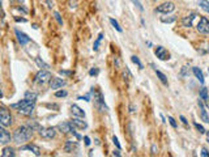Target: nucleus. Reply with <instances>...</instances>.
Instances as JSON below:
<instances>
[{
	"mask_svg": "<svg viewBox=\"0 0 209 157\" xmlns=\"http://www.w3.org/2000/svg\"><path fill=\"white\" fill-rule=\"evenodd\" d=\"M98 72H99L98 68H92L90 72H89V75H90V76H96V75H98Z\"/></svg>",
	"mask_w": 209,
	"mask_h": 157,
	"instance_id": "e433bc0d",
	"label": "nucleus"
},
{
	"mask_svg": "<svg viewBox=\"0 0 209 157\" xmlns=\"http://www.w3.org/2000/svg\"><path fill=\"white\" fill-rule=\"evenodd\" d=\"M16 35H17V39H19L20 45H26L28 42H30V38H29L25 33H22V31L16 30Z\"/></svg>",
	"mask_w": 209,
	"mask_h": 157,
	"instance_id": "f3484780",
	"label": "nucleus"
},
{
	"mask_svg": "<svg viewBox=\"0 0 209 157\" xmlns=\"http://www.w3.org/2000/svg\"><path fill=\"white\" fill-rule=\"evenodd\" d=\"M150 66H152L153 67V68H154V72H156V75H157V76H158V78H160V80L162 81V83H163L165 85H167V77L166 76H165V75L163 73H162L161 72V71H158L157 68H156V66H154V64L152 63V64H150Z\"/></svg>",
	"mask_w": 209,
	"mask_h": 157,
	"instance_id": "5701e85b",
	"label": "nucleus"
},
{
	"mask_svg": "<svg viewBox=\"0 0 209 157\" xmlns=\"http://www.w3.org/2000/svg\"><path fill=\"white\" fill-rule=\"evenodd\" d=\"M9 141H10V134L5 130L4 126H1V127H0V143L4 145V144H7V143H9Z\"/></svg>",
	"mask_w": 209,
	"mask_h": 157,
	"instance_id": "ddd939ff",
	"label": "nucleus"
},
{
	"mask_svg": "<svg viewBox=\"0 0 209 157\" xmlns=\"http://www.w3.org/2000/svg\"><path fill=\"white\" fill-rule=\"evenodd\" d=\"M102 38H103V34H102V33L98 34V37H97V39L94 41V45H93V50H94V51H97V50H98L99 43H101V41H102Z\"/></svg>",
	"mask_w": 209,
	"mask_h": 157,
	"instance_id": "cd10ccee",
	"label": "nucleus"
},
{
	"mask_svg": "<svg viewBox=\"0 0 209 157\" xmlns=\"http://www.w3.org/2000/svg\"><path fill=\"white\" fill-rule=\"evenodd\" d=\"M113 141H114V144L116 145V148H119V149L122 148V147H120V144H119V140H118V138H116V136H113Z\"/></svg>",
	"mask_w": 209,
	"mask_h": 157,
	"instance_id": "ea45409f",
	"label": "nucleus"
},
{
	"mask_svg": "<svg viewBox=\"0 0 209 157\" xmlns=\"http://www.w3.org/2000/svg\"><path fill=\"white\" fill-rule=\"evenodd\" d=\"M29 103H31V102H29L26 98H24V99H21V101L16 102V103H12V105H10V108H12V109H17V110H20V109L25 108V106H28Z\"/></svg>",
	"mask_w": 209,
	"mask_h": 157,
	"instance_id": "aec40b11",
	"label": "nucleus"
},
{
	"mask_svg": "<svg viewBox=\"0 0 209 157\" xmlns=\"http://www.w3.org/2000/svg\"><path fill=\"white\" fill-rule=\"evenodd\" d=\"M93 93H94V102H96V106H97V109L99 110L101 113H103V111H107V106L104 105V99H103V96L101 92L98 90H94V88H93Z\"/></svg>",
	"mask_w": 209,
	"mask_h": 157,
	"instance_id": "20e7f679",
	"label": "nucleus"
},
{
	"mask_svg": "<svg viewBox=\"0 0 209 157\" xmlns=\"http://www.w3.org/2000/svg\"><path fill=\"white\" fill-rule=\"evenodd\" d=\"M129 113H135V106L133 105L129 106Z\"/></svg>",
	"mask_w": 209,
	"mask_h": 157,
	"instance_id": "09e8293b",
	"label": "nucleus"
},
{
	"mask_svg": "<svg viewBox=\"0 0 209 157\" xmlns=\"http://www.w3.org/2000/svg\"><path fill=\"white\" fill-rule=\"evenodd\" d=\"M34 103H29L28 106H25V108L22 109H20V110H17L20 114H22V115H28V117H30V115H33V113H34Z\"/></svg>",
	"mask_w": 209,
	"mask_h": 157,
	"instance_id": "4468645a",
	"label": "nucleus"
},
{
	"mask_svg": "<svg viewBox=\"0 0 209 157\" xmlns=\"http://www.w3.org/2000/svg\"><path fill=\"white\" fill-rule=\"evenodd\" d=\"M110 24L111 25H113V26L115 28V29H116L118 31H119V33H122V31H123V29H122V28L120 26H119V24H118V21L116 20H115V19H110Z\"/></svg>",
	"mask_w": 209,
	"mask_h": 157,
	"instance_id": "c756f323",
	"label": "nucleus"
},
{
	"mask_svg": "<svg viewBox=\"0 0 209 157\" xmlns=\"http://www.w3.org/2000/svg\"><path fill=\"white\" fill-rule=\"evenodd\" d=\"M54 17H55V20L57 21V24H59V25H63V20H62V17H60L59 12H54Z\"/></svg>",
	"mask_w": 209,
	"mask_h": 157,
	"instance_id": "473e14b6",
	"label": "nucleus"
},
{
	"mask_svg": "<svg viewBox=\"0 0 209 157\" xmlns=\"http://www.w3.org/2000/svg\"><path fill=\"white\" fill-rule=\"evenodd\" d=\"M169 122H170V124H171L172 127L176 128V122H175V119H174L172 117H169Z\"/></svg>",
	"mask_w": 209,
	"mask_h": 157,
	"instance_id": "58836bf2",
	"label": "nucleus"
},
{
	"mask_svg": "<svg viewBox=\"0 0 209 157\" xmlns=\"http://www.w3.org/2000/svg\"><path fill=\"white\" fill-rule=\"evenodd\" d=\"M207 102H208V106H209V97H208V101Z\"/></svg>",
	"mask_w": 209,
	"mask_h": 157,
	"instance_id": "603ef678",
	"label": "nucleus"
},
{
	"mask_svg": "<svg viewBox=\"0 0 209 157\" xmlns=\"http://www.w3.org/2000/svg\"><path fill=\"white\" fill-rule=\"evenodd\" d=\"M201 156H204V157H209V152H208V149H207V148H203V149H201Z\"/></svg>",
	"mask_w": 209,
	"mask_h": 157,
	"instance_id": "79ce46f5",
	"label": "nucleus"
},
{
	"mask_svg": "<svg viewBox=\"0 0 209 157\" xmlns=\"http://www.w3.org/2000/svg\"><path fill=\"white\" fill-rule=\"evenodd\" d=\"M14 20H16V21H19V22H20V21H21V22H26V20H25V19H19V17H16V19H14Z\"/></svg>",
	"mask_w": 209,
	"mask_h": 157,
	"instance_id": "de8ad7c7",
	"label": "nucleus"
},
{
	"mask_svg": "<svg viewBox=\"0 0 209 157\" xmlns=\"http://www.w3.org/2000/svg\"><path fill=\"white\" fill-rule=\"evenodd\" d=\"M35 63H37V66L39 67V68H42V70H47V68H50L49 64L43 62V60L39 58V56H37V58H35Z\"/></svg>",
	"mask_w": 209,
	"mask_h": 157,
	"instance_id": "393cba45",
	"label": "nucleus"
},
{
	"mask_svg": "<svg viewBox=\"0 0 209 157\" xmlns=\"http://www.w3.org/2000/svg\"><path fill=\"white\" fill-rule=\"evenodd\" d=\"M71 122L73 123V126H75V127L80 128V130H85V128L88 127V123H86L85 120L80 119V117H77V118H73V119H72Z\"/></svg>",
	"mask_w": 209,
	"mask_h": 157,
	"instance_id": "dca6fc26",
	"label": "nucleus"
},
{
	"mask_svg": "<svg viewBox=\"0 0 209 157\" xmlns=\"http://www.w3.org/2000/svg\"><path fill=\"white\" fill-rule=\"evenodd\" d=\"M47 4H49L50 8H52V3H51V0H47Z\"/></svg>",
	"mask_w": 209,
	"mask_h": 157,
	"instance_id": "8fccbe9b",
	"label": "nucleus"
},
{
	"mask_svg": "<svg viewBox=\"0 0 209 157\" xmlns=\"http://www.w3.org/2000/svg\"><path fill=\"white\" fill-rule=\"evenodd\" d=\"M199 5H200L201 9H204L207 13H209V1H208V0H200Z\"/></svg>",
	"mask_w": 209,
	"mask_h": 157,
	"instance_id": "bb28decb",
	"label": "nucleus"
},
{
	"mask_svg": "<svg viewBox=\"0 0 209 157\" xmlns=\"http://www.w3.org/2000/svg\"><path fill=\"white\" fill-rule=\"evenodd\" d=\"M21 151H30L33 152L35 156H41V151H39V147L35 144H28V145H24L21 147Z\"/></svg>",
	"mask_w": 209,
	"mask_h": 157,
	"instance_id": "2eb2a0df",
	"label": "nucleus"
},
{
	"mask_svg": "<svg viewBox=\"0 0 209 157\" xmlns=\"http://www.w3.org/2000/svg\"><path fill=\"white\" fill-rule=\"evenodd\" d=\"M152 153H153V155H156V153H157V148H156V145H152Z\"/></svg>",
	"mask_w": 209,
	"mask_h": 157,
	"instance_id": "49530a36",
	"label": "nucleus"
},
{
	"mask_svg": "<svg viewBox=\"0 0 209 157\" xmlns=\"http://www.w3.org/2000/svg\"><path fill=\"white\" fill-rule=\"evenodd\" d=\"M0 123H1V126H4V127L12 124V117H10V113L5 108H0Z\"/></svg>",
	"mask_w": 209,
	"mask_h": 157,
	"instance_id": "39448f33",
	"label": "nucleus"
},
{
	"mask_svg": "<svg viewBox=\"0 0 209 157\" xmlns=\"http://www.w3.org/2000/svg\"><path fill=\"white\" fill-rule=\"evenodd\" d=\"M175 10V5L174 3L171 1H166V3H162L161 5H158L156 8V12H160V13H165V15H167V13H171Z\"/></svg>",
	"mask_w": 209,
	"mask_h": 157,
	"instance_id": "423d86ee",
	"label": "nucleus"
},
{
	"mask_svg": "<svg viewBox=\"0 0 209 157\" xmlns=\"http://www.w3.org/2000/svg\"><path fill=\"white\" fill-rule=\"evenodd\" d=\"M133 1V4H135L136 7H137V8L140 9V10H144V7L141 5V3H140V0H132Z\"/></svg>",
	"mask_w": 209,
	"mask_h": 157,
	"instance_id": "c9c22d12",
	"label": "nucleus"
},
{
	"mask_svg": "<svg viewBox=\"0 0 209 157\" xmlns=\"http://www.w3.org/2000/svg\"><path fill=\"white\" fill-rule=\"evenodd\" d=\"M192 72H193V75L196 76L197 80H199L201 84H204V75H203V72H201V70L197 68V67H193V68H192Z\"/></svg>",
	"mask_w": 209,
	"mask_h": 157,
	"instance_id": "4be33fe9",
	"label": "nucleus"
},
{
	"mask_svg": "<svg viewBox=\"0 0 209 157\" xmlns=\"http://www.w3.org/2000/svg\"><path fill=\"white\" fill-rule=\"evenodd\" d=\"M84 140H85V145H88V147H89V145H90V138H89V136H85L84 138Z\"/></svg>",
	"mask_w": 209,
	"mask_h": 157,
	"instance_id": "37998d69",
	"label": "nucleus"
},
{
	"mask_svg": "<svg viewBox=\"0 0 209 157\" xmlns=\"http://www.w3.org/2000/svg\"><path fill=\"white\" fill-rule=\"evenodd\" d=\"M196 16H197V13H195V12L188 13V15L184 16L182 19V25H183V26H186V28H191V26H192V24H193V20L196 19Z\"/></svg>",
	"mask_w": 209,
	"mask_h": 157,
	"instance_id": "9b49d317",
	"label": "nucleus"
},
{
	"mask_svg": "<svg viewBox=\"0 0 209 157\" xmlns=\"http://www.w3.org/2000/svg\"><path fill=\"white\" fill-rule=\"evenodd\" d=\"M176 20V16H161V21L163 24H172Z\"/></svg>",
	"mask_w": 209,
	"mask_h": 157,
	"instance_id": "a878e982",
	"label": "nucleus"
},
{
	"mask_svg": "<svg viewBox=\"0 0 209 157\" xmlns=\"http://www.w3.org/2000/svg\"><path fill=\"white\" fill-rule=\"evenodd\" d=\"M208 72H209V68H208Z\"/></svg>",
	"mask_w": 209,
	"mask_h": 157,
	"instance_id": "864d4df0",
	"label": "nucleus"
},
{
	"mask_svg": "<svg viewBox=\"0 0 209 157\" xmlns=\"http://www.w3.org/2000/svg\"><path fill=\"white\" fill-rule=\"evenodd\" d=\"M1 156L3 157H13V156H16V153H14V149L13 148H10V147H8V148H4L1 151Z\"/></svg>",
	"mask_w": 209,
	"mask_h": 157,
	"instance_id": "b1692460",
	"label": "nucleus"
},
{
	"mask_svg": "<svg viewBox=\"0 0 209 157\" xmlns=\"http://www.w3.org/2000/svg\"><path fill=\"white\" fill-rule=\"evenodd\" d=\"M68 93H67V90H57L55 92V97H66Z\"/></svg>",
	"mask_w": 209,
	"mask_h": 157,
	"instance_id": "72a5a7b5",
	"label": "nucleus"
},
{
	"mask_svg": "<svg viewBox=\"0 0 209 157\" xmlns=\"http://www.w3.org/2000/svg\"><path fill=\"white\" fill-rule=\"evenodd\" d=\"M59 73H60V75H66V76H71V75H72L71 71H64V70H60Z\"/></svg>",
	"mask_w": 209,
	"mask_h": 157,
	"instance_id": "a19ab883",
	"label": "nucleus"
},
{
	"mask_svg": "<svg viewBox=\"0 0 209 157\" xmlns=\"http://www.w3.org/2000/svg\"><path fill=\"white\" fill-rule=\"evenodd\" d=\"M57 128H59V131H60V132H63V134L71 132V134H73L77 139H81L80 135L76 132V128H75V126H73V123H72V122H62V123L57 124Z\"/></svg>",
	"mask_w": 209,
	"mask_h": 157,
	"instance_id": "f03ea898",
	"label": "nucleus"
},
{
	"mask_svg": "<svg viewBox=\"0 0 209 157\" xmlns=\"http://www.w3.org/2000/svg\"><path fill=\"white\" fill-rule=\"evenodd\" d=\"M199 96H200L201 99H204V101H208V97H209V96H208V89H207V88H201Z\"/></svg>",
	"mask_w": 209,
	"mask_h": 157,
	"instance_id": "c85d7f7f",
	"label": "nucleus"
},
{
	"mask_svg": "<svg viewBox=\"0 0 209 157\" xmlns=\"http://www.w3.org/2000/svg\"><path fill=\"white\" fill-rule=\"evenodd\" d=\"M33 128L29 127L28 124L26 126H21L19 127L16 131H14L13 134V140L16 144H21V143H25L28 141L29 139L31 138V135H33Z\"/></svg>",
	"mask_w": 209,
	"mask_h": 157,
	"instance_id": "f257e3e1",
	"label": "nucleus"
},
{
	"mask_svg": "<svg viewBox=\"0 0 209 157\" xmlns=\"http://www.w3.org/2000/svg\"><path fill=\"white\" fill-rule=\"evenodd\" d=\"M131 60H132V62L135 63V64H137V66H139V68H141V70L144 68V66H143V63L140 62L139 56H136V55H132V56H131Z\"/></svg>",
	"mask_w": 209,
	"mask_h": 157,
	"instance_id": "7c9ffc66",
	"label": "nucleus"
},
{
	"mask_svg": "<svg viewBox=\"0 0 209 157\" xmlns=\"http://www.w3.org/2000/svg\"><path fill=\"white\" fill-rule=\"evenodd\" d=\"M199 106H200V115H201V119H203L205 123H209V115L207 114V110H205V108H204L201 98L199 99Z\"/></svg>",
	"mask_w": 209,
	"mask_h": 157,
	"instance_id": "6ab92c4d",
	"label": "nucleus"
},
{
	"mask_svg": "<svg viewBox=\"0 0 209 157\" xmlns=\"http://www.w3.org/2000/svg\"><path fill=\"white\" fill-rule=\"evenodd\" d=\"M20 1H21V0H20Z\"/></svg>",
	"mask_w": 209,
	"mask_h": 157,
	"instance_id": "5fc2aeb1",
	"label": "nucleus"
},
{
	"mask_svg": "<svg viewBox=\"0 0 209 157\" xmlns=\"http://www.w3.org/2000/svg\"><path fill=\"white\" fill-rule=\"evenodd\" d=\"M25 98H26L29 102H31V103H35V101H37V98H38V94L35 93V92L28 90L26 93H25Z\"/></svg>",
	"mask_w": 209,
	"mask_h": 157,
	"instance_id": "412c9836",
	"label": "nucleus"
},
{
	"mask_svg": "<svg viewBox=\"0 0 209 157\" xmlns=\"http://www.w3.org/2000/svg\"><path fill=\"white\" fill-rule=\"evenodd\" d=\"M51 77H52L51 72H49L47 70H42V71H39V72L35 75L34 81H35V84L45 85L46 83H49V81L51 80Z\"/></svg>",
	"mask_w": 209,
	"mask_h": 157,
	"instance_id": "7ed1b4c3",
	"label": "nucleus"
},
{
	"mask_svg": "<svg viewBox=\"0 0 209 157\" xmlns=\"http://www.w3.org/2000/svg\"><path fill=\"white\" fill-rule=\"evenodd\" d=\"M64 85H66V80H63L60 77H52L50 80V87H51V89H59V88H63Z\"/></svg>",
	"mask_w": 209,
	"mask_h": 157,
	"instance_id": "f8f14e48",
	"label": "nucleus"
},
{
	"mask_svg": "<svg viewBox=\"0 0 209 157\" xmlns=\"http://www.w3.org/2000/svg\"><path fill=\"white\" fill-rule=\"evenodd\" d=\"M205 134H207V139H208V141H209V131H207Z\"/></svg>",
	"mask_w": 209,
	"mask_h": 157,
	"instance_id": "3c124183",
	"label": "nucleus"
},
{
	"mask_svg": "<svg viewBox=\"0 0 209 157\" xmlns=\"http://www.w3.org/2000/svg\"><path fill=\"white\" fill-rule=\"evenodd\" d=\"M78 149H80V145H78V141H72V140H67L66 144H64V151L67 153H77Z\"/></svg>",
	"mask_w": 209,
	"mask_h": 157,
	"instance_id": "6e6552de",
	"label": "nucleus"
},
{
	"mask_svg": "<svg viewBox=\"0 0 209 157\" xmlns=\"http://www.w3.org/2000/svg\"><path fill=\"white\" fill-rule=\"evenodd\" d=\"M119 151H120V149H119V148H118V149H116V151H114V152H113V155H114V156H118V157H120L122 155H120V152H119Z\"/></svg>",
	"mask_w": 209,
	"mask_h": 157,
	"instance_id": "c03bdc74",
	"label": "nucleus"
},
{
	"mask_svg": "<svg viewBox=\"0 0 209 157\" xmlns=\"http://www.w3.org/2000/svg\"><path fill=\"white\" fill-rule=\"evenodd\" d=\"M181 120H182V122L184 123V124H188V122H187V119H186V118L183 117V115H181Z\"/></svg>",
	"mask_w": 209,
	"mask_h": 157,
	"instance_id": "a18cd8bd",
	"label": "nucleus"
},
{
	"mask_svg": "<svg viewBox=\"0 0 209 157\" xmlns=\"http://www.w3.org/2000/svg\"><path fill=\"white\" fill-rule=\"evenodd\" d=\"M154 54H156L157 58L161 59V60H169L170 59V54H169V51L163 47V46H157Z\"/></svg>",
	"mask_w": 209,
	"mask_h": 157,
	"instance_id": "1a4fd4ad",
	"label": "nucleus"
},
{
	"mask_svg": "<svg viewBox=\"0 0 209 157\" xmlns=\"http://www.w3.org/2000/svg\"><path fill=\"white\" fill-rule=\"evenodd\" d=\"M195 127L197 128V131H199L200 134H205V132H207V131L204 130V127L201 126V124H199V123H196V122H195Z\"/></svg>",
	"mask_w": 209,
	"mask_h": 157,
	"instance_id": "f704fd0d",
	"label": "nucleus"
},
{
	"mask_svg": "<svg viewBox=\"0 0 209 157\" xmlns=\"http://www.w3.org/2000/svg\"><path fill=\"white\" fill-rule=\"evenodd\" d=\"M78 99H82V101L89 102V101H90V94H86V96H82V97H78Z\"/></svg>",
	"mask_w": 209,
	"mask_h": 157,
	"instance_id": "4c0bfd02",
	"label": "nucleus"
},
{
	"mask_svg": "<svg viewBox=\"0 0 209 157\" xmlns=\"http://www.w3.org/2000/svg\"><path fill=\"white\" fill-rule=\"evenodd\" d=\"M181 75H182V76H188V75H190L188 67H187V66H183V67H182V71H181Z\"/></svg>",
	"mask_w": 209,
	"mask_h": 157,
	"instance_id": "2f4dec72",
	"label": "nucleus"
},
{
	"mask_svg": "<svg viewBox=\"0 0 209 157\" xmlns=\"http://www.w3.org/2000/svg\"><path fill=\"white\" fill-rule=\"evenodd\" d=\"M39 134H41V136L45 139H54L56 135V131L54 127H47V128H41V130H39Z\"/></svg>",
	"mask_w": 209,
	"mask_h": 157,
	"instance_id": "9d476101",
	"label": "nucleus"
},
{
	"mask_svg": "<svg viewBox=\"0 0 209 157\" xmlns=\"http://www.w3.org/2000/svg\"><path fill=\"white\" fill-rule=\"evenodd\" d=\"M71 111H72V114H73V117L85 118V111L81 108H78L77 105H72L71 106Z\"/></svg>",
	"mask_w": 209,
	"mask_h": 157,
	"instance_id": "a211bd4d",
	"label": "nucleus"
},
{
	"mask_svg": "<svg viewBox=\"0 0 209 157\" xmlns=\"http://www.w3.org/2000/svg\"><path fill=\"white\" fill-rule=\"evenodd\" d=\"M196 29L201 34H209V20L207 17H201L199 24L196 25Z\"/></svg>",
	"mask_w": 209,
	"mask_h": 157,
	"instance_id": "0eeeda50",
	"label": "nucleus"
}]
</instances>
